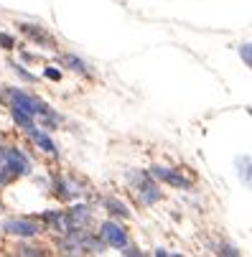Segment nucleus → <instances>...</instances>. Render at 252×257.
<instances>
[{
  "mask_svg": "<svg viewBox=\"0 0 252 257\" xmlns=\"http://www.w3.org/2000/svg\"><path fill=\"white\" fill-rule=\"evenodd\" d=\"M0 97H3L8 102V107H18L21 112L31 115L39 120V127H46V130H56L61 117L54 112V109L41 99V97H36L21 87H3V92H0Z\"/></svg>",
  "mask_w": 252,
  "mask_h": 257,
  "instance_id": "f257e3e1",
  "label": "nucleus"
},
{
  "mask_svg": "<svg viewBox=\"0 0 252 257\" xmlns=\"http://www.w3.org/2000/svg\"><path fill=\"white\" fill-rule=\"evenodd\" d=\"M125 178L130 181V186L138 196V201L143 206H156L161 199H163V191L158 189V181L148 173V171H140V168H133L125 173Z\"/></svg>",
  "mask_w": 252,
  "mask_h": 257,
  "instance_id": "f03ea898",
  "label": "nucleus"
},
{
  "mask_svg": "<svg viewBox=\"0 0 252 257\" xmlns=\"http://www.w3.org/2000/svg\"><path fill=\"white\" fill-rule=\"evenodd\" d=\"M0 232L13 239H36L39 234H44V224L36 216H8L0 224Z\"/></svg>",
  "mask_w": 252,
  "mask_h": 257,
  "instance_id": "7ed1b4c3",
  "label": "nucleus"
},
{
  "mask_svg": "<svg viewBox=\"0 0 252 257\" xmlns=\"http://www.w3.org/2000/svg\"><path fill=\"white\" fill-rule=\"evenodd\" d=\"M49 191L59 199V201H64V204H71L74 199H79L82 194H84V189H82V183L77 181V178H71V176H64V173H51V178H49Z\"/></svg>",
  "mask_w": 252,
  "mask_h": 257,
  "instance_id": "20e7f679",
  "label": "nucleus"
},
{
  "mask_svg": "<svg viewBox=\"0 0 252 257\" xmlns=\"http://www.w3.org/2000/svg\"><path fill=\"white\" fill-rule=\"evenodd\" d=\"M148 173H151L156 181L168 183V186H173V189H178V191H194V178H189L186 173H181V168H171V166L156 163V166H151Z\"/></svg>",
  "mask_w": 252,
  "mask_h": 257,
  "instance_id": "39448f33",
  "label": "nucleus"
},
{
  "mask_svg": "<svg viewBox=\"0 0 252 257\" xmlns=\"http://www.w3.org/2000/svg\"><path fill=\"white\" fill-rule=\"evenodd\" d=\"M3 168L18 181V178H26L33 173V166H31V158L18 148V145H6V156H3Z\"/></svg>",
  "mask_w": 252,
  "mask_h": 257,
  "instance_id": "423d86ee",
  "label": "nucleus"
},
{
  "mask_svg": "<svg viewBox=\"0 0 252 257\" xmlns=\"http://www.w3.org/2000/svg\"><path fill=\"white\" fill-rule=\"evenodd\" d=\"M99 237L112 249H122L130 242V234H128V229L120 219H104V222H99Z\"/></svg>",
  "mask_w": 252,
  "mask_h": 257,
  "instance_id": "0eeeda50",
  "label": "nucleus"
},
{
  "mask_svg": "<svg viewBox=\"0 0 252 257\" xmlns=\"http://www.w3.org/2000/svg\"><path fill=\"white\" fill-rule=\"evenodd\" d=\"M18 31L26 36V39L36 46H41V49H49V51H59V44L56 39L39 23H18Z\"/></svg>",
  "mask_w": 252,
  "mask_h": 257,
  "instance_id": "6e6552de",
  "label": "nucleus"
},
{
  "mask_svg": "<svg viewBox=\"0 0 252 257\" xmlns=\"http://www.w3.org/2000/svg\"><path fill=\"white\" fill-rule=\"evenodd\" d=\"M64 219H66V227L69 224H74V227H89L92 219H94V211H92L89 204L74 199L69 209H64Z\"/></svg>",
  "mask_w": 252,
  "mask_h": 257,
  "instance_id": "1a4fd4ad",
  "label": "nucleus"
},
{
  "mask_svg": "<svg viewBox=\"0 0 252 257\" xmlns=\"http://www.w3.org/2000/svg\"><path fill=\"white\" fill-rule=\"evenodd\" d=\"M28 138H31V143L36 145L39 151H44L49 158H59V148H56V143H54V138L46 133V130H41L39 125H31L28 130H23Z\"/></svg>",
  "mask_w": 252,
  "mask_h": 257,
  "instance_id": "9d476101",
  "label": "nucleus"
},
{
  "mask_svg": "<svg viewBox=\"0 0 252 257\" xmlns=\"http://www.w3.org/2000/svg\"><path fill=\"white\" fill-rule=\"evenodd\" d=\"M39 222L44 224V232H54L61 234L66 229V219H64V209H46L41 214H33Z\"/></svg>",
  "mask_w": 252,
  "mask_h": 257,
  "instance_id": "9b49d317",
  "label": "nucleus"
},
{
  "mask_svg": "<svg viewBox=\"0 0 252 257\" xmlns=\"http://www.w3.org/2000/svg\"><path fill=\"white\" fill-rule=\"evenodd\" d=\"M59 61H61L66 69H71V71H74V74H82V77H87V79H92V77H94V71L89 69V64H87L82 56L71 54V51H64V54H59Z\"/></svg>",
  "mask_w": 252,
  "mask_h": 257,
  "instance_id": "f8f14e48",
  "label": "nucleus"
},
{
  "mask_svg": "<svg viewBox=\"0 0 252 257\" xmlns=\"http://www.w3.org/2000/svg\"><path fill=\"white\" fill-rule=\"evenodd\" d=\"M102 204H104V209H107V214H110V216H115V219H130L133 216V211L120 201V199H102Z\"/></svg>",
  "mask_w": 252,
  "mask_h": 257,
  "instance_id": "ddd939ff",
  "label": "nucleus"
},
{
  "mask_svg": "<svg viewBox=\"0 0 252 257\" xmlns=\"http://www.w3.org/2000/svg\"><path fill=\"white\" fill-rule=\"evenodd\" d=\"M16 254H23V257H44V254H49V249L41 247V244H26V239H18Z\"/></svg>",
  "mask_w": 252,
  "mask_h": 257,
  "instance_id": "4468645a",
  "label": "nucleus"
},
{
  "mask_svg": "<svg viewBox=\"0 0 252 257\" xmlns=\"http://www.w3.org/2000/svg\"><path fill=\"white\" fill-rule=\"evenodd\" d=\"M8 66L18 74V79H23V82H28V84H36V82H39V77L31 74V71L26 69V64H23V61H13V59H8Z\"/></svg>",
  "mask_w": 252,
  "mask_h": 257,
  "instance_id": "2eb2a0df",
  "label": "nucleus"
},
{
  "mask_svg": "<svg viewBox=\"0 0 252 257\" xmlns=\"http://www.w3.org/2000/svg\"><path fill=\"white\" fill-rule=\"evenodd\" d=\"M8 109H11V117H13V122H16L21 130H28L31 125H36V117H31V115L21 112L18 107H8Z\"/></svg>",
  "mask_w": 252,
  "mask_h": 257,
  "instance_id": "dca6fc26",
  "label": "nucleus"
},
{
  "mask_svg": "<svg viewBox=\"0 0 252 257\" xmlns=\"http://www.w3.org/2000/svg\"><path fill=\"white\" fill-rule=\"evenodd\" d=\"M0 49L3 51H16L18 49V39L8 31H0Z\"/></svg>",
  "mask_w": 252,
  "mask_h": 257,
  "instance_id": "f3484780",
  "label": "nucleus"
},
{
  "mask_svg": "<svg viewBox=\"0 0 252 257\" xmlns=\"http://www.w3.org/2000/svg\"><path fill=\"white\" fill-rule=\"evenodd\" d=\"M214 252H217V254H227V257H239L242 252L234 247V244H229V242H217V244H214Z\"/></svg>",
  "mask_w": 252,
  "mask_h": 257,
  "instance_id": "a211bd4d",
  "label": "nucleus"
},
{
  "mask_svg": "<svg viewBox=\"0 0 252 257\" xmlns=\"http://www.w3.org/2000/svg\"><path fill=\"white\" fill-rule=\"evenodd\" d=\"M61 69H56V66H44V79H49V82H61Z\"/></svg>",
  "mask_w": 252,
  "mask_h": 257,
  "instance_id": "6ab92c4d",
  "label": "nucleus"
},
{
  "mask_svg": "<svg viewBox=\"0 0 252 257\" xmlns=\"http://www.w3.org/2000/svg\"><path fill=\"white\" fill-rule=\"evenodd\" d=\"M237 163H239V178L244 181V186H249V156H244Z\"/></svg>",
  "mask_w": 252,
  "mask_h": 257,
  "instance_id": "aec40b11",
  "label": "nucleus"
},
{
  "mask_svg": "<svg viewBox=\"0 0 252 257\" xmlns=\"http://www.w3.org/2000/svg\"><path fill=\"white\" fill-rule=\"evenodd\" d=\"M237 51H239V56H242V64H244V66H252V46H249V44H239Z\"/></svg>",
  "mask_w": 252,
  "mask_h": 257,
  "instance_id": "412c9836",
  "label": "nucleus"
},
{
  "mask_svg": "<svg viewBox=\"0 0 252 257\" xmlns=\"http://www.w3.org/2000/svg\"><path fill=\"white\" fill-rule=\"evenodd\" d=\"M117 252H120V254H128V257H140V254H143V249H138V247L130 244V242H128L122 249H117Z\"/></svg>",
  "mask_w": 252,
  "mask_h": 257,
  "instance_id": "4be33fe9",
  "label": "nucleus"
},
{
  "mask_svg": "<svg viewBox=\"0 0 252 257\" xmlns=\"http://www.w3.org/2000/svg\"><path fill=\"white\" fill-rule=\"evenodd\" d=\"M13 181H16V178H13V176H11V173H8V171L3 168V166H0V189H6V186H11Z\"/></svg>",
  "mask_w": 252,
  "mask_h": 257,
  "instance_id": "5701e85b",
  "label": "nucleus"
},
{
  "mask_svg": "<svg viewBox=\"0 0 252 257\" xmlns=\"http://www.w3.org/2000/svg\"><path fill=\"white\" fill-rule=\"evenodd\" d=\"M18 56H21V61H36V59H39V56L31 54V51H23L21 46H18Z\"/></svg>",
  "mask_w": 252,
  "mask_h": 257,
  "instance_id": "b1692460",
  "label": "nucleus"
},
{
  "mask_svg": "<svg viewBox=\"0 0 252 257\" xmlns=\"http://www.w3.org/2000/svg\"><path fill=\"white\" fill-rule=\"evenodd\" d=\"M153 254H156V257H166V254H168V249H166V247H156V249H153Z\"/></svg>",
  "mask_w": 252,
  "mask_h": 257,
  "instance_id": "393cba45",
  "label": "nucleus"
},
{
  "mask_svg": "<svg viewBox=\"0 0 252 257\" xmlns=\"http://www.w3.org/2000/svg\"><path fill=\"white\" fill-rule=\"evenodd\" d=\"M3 156H6V145L0 143V166H3Z\"/></svg>",
  "mask_w": 252,
  "mask_h": 257,
  "instance_id": "a878e982",
  "label": "nucleus"
}]
</instances>
